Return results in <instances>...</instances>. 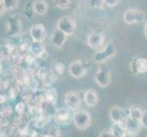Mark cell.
I'll list each match as a JSON object with an SVG mask.
<instances>
[{"mask_svg":"<svg viewBox=\"0 0 147 137\" xmlns=\"http://www.w3.org/2000/svg\"><path fill=\"white\" fill-rule=\"evenodd\" d=\"M145 13L137 8H130L123 13V21L127 25L140 24L145 21Z\"/></svg>","mask_w":147,"mask_h":137,"instance_id":"cell-1","label":"cell"},{"mask_svg":"<svg viewBox=\"0 0 147 137\" xmlns=\"http://www.w3.org/2000/svg\"><path fill=\"white\" fill-rule=\"evenodd\" d=\"M73 123L77 129L84 131L89 128L92 124V116L87 111H77L73 115Z\"/></svg>","mask_w":147,"mask_h":137,"instance_id":"cell-2","label":"cell"},{"mask_svg":"<svg viewBox=\"0 0 147 137\" xmlns=\"http://www.w3.org/2000/svg\"><path fill=\"white\" fill-rule=\"evenodd\" d=\"M116 51L117 49L115 45L113 43H109L93 55V60L95 62H103L113 57L116 54Z\"/></svg>","mask_w":147,"mask_h":137,"instance_id":"cell-3","label":"cell"},{"mask_svg":"<svg viewBox=\"0 0 147 137\" xmlns=\"http://www.w3.org/2000/svg\"><path fill=\"white\" fill-rule=\"evenodd\" d=\"M56 28L60 29L64 33H66L68 36H70V35H72L76 30V22L72 18L64 16L58 20Z\"/></svg>","mask_w":147,"mask_h":137,"instance_id":"cell-4","label":"cell"},{"mask_svg":"<svg viewBox=\"0 0 147 137\" xmlns=\"http://www.w3.org/2000/svg\"><path fill=\"white\" fill-rule=\"evenodd\" d=\"M69 73L74 79H80L85 76L87 73V68L85 67V65L82 60L77 59L73 60L72 62H70L69 65Z\"/></svg>","mask_w":147,"mask_h":137,"instance_id":"cell-5","label":"cell"},{"mask_svg":"<svg viewBox=\"0 0 147 137\" xmlns=\"http://www.w3.org/2000/svg\"><path fill=\"white\" fill-rule=\"evenodd\" d=\"M109 116L113 124H123L128 117V111L126 113V111L120 106H113L110 110Z\"/></svg>","mask_w":147,"mask_h":137,"instance_id":"cell-6","label":"cell"},{"mask_svg":"<svg viewBox=\"0 0 147 137\" xmlns=\"http://www.w3.org/2000/svg\"><path fill=\"white\" fill-rule=\"evenodd\" d=\"M65 104L71 111H77L82 105V98L77 91H69L65 95Z\"/></svg>","mask_w":147,"mask_h":137,"instance_id":"cell-7","label":"cell"},{"mask_svg":"<svg viewBox=\"0 0 147 137\" xmlns=\"http://www.w3.org/2000/svg\"><path fill=\"white\" fill-rule=\"evenodd\" d=\"M104 42V36L100 31L94 30L87 38V44L90 48L93 49H99L102 47Z\"/></svg>","mask_w":147,"mask_h":137,"instance_id":"cell-8","label":"cell"},{"mask_svg":"<svg viewBox=\"0 0 147 137\" xmlns=\"http://www.w3.org/2000/svg\"><path fill=\"white\" fill-rule=\"evenodd\" d=\"M71 110L67 108H60L57 109L53 115V119L56 123L59 124H69L70 120L73 119V116L71 117V113H70Z\"/></svg>","mask_w":147,"mask_h":137,"instance_id":"cell-9","label":"cell"},{"mask_svg":"<svg viewBox=\"0 0 147 137\" xmlns=\"http://www.w3.org/2000/svg\"><path fill=\"white\" fill-rule=\"evenodd\" d=\"M29 35L33 41L42 42L46 38V28L42 24L33 25L29 29Z\"/></svg>","mask_w":147,"mask_h":137,"instance_id":"cell-10","label":"cell"},{"mask_svg":"<svg viewBox=\"0 0 147 137\" xmlns=\"http://www.w3.org/2000/svg\"><path fill=\"white\" fill-rule=\"evenodd\" d=\"M7 35L10 37H16L21 33L22 26L18 18L11 17L7 19Z\"/></svg>","mask_w":147,"mask_h":137,"instance_id":"cell-11","label":"cell"},{"mask_svg":"<svg viewBox=\"0 0 147 137\" xmlns=\"http://www.w3.org/2000/svg\"><path fill=\"white\" fill-rule=\"evenodd\" d=\"M131 70L134 74H144L147 72V59L136 58L131 60Z\"/></svg>","mask_w":147,"mask_h":137,"instance_id":"cell-12","label":"cell"},{"mask_svg":"<svg viewBox=\"0 0 147 137\" xmlns=\"http://www.w3.org/2000/svg\"><path fill=\"white\" fill-rule=\"evenodd\" d=\"M94 80L100 87L106 88L111 82V75L108 70L100 69L94 75Z\"/></svg>","mask_w":147,"mask_h":137,"instance_id":"cell-13","label":"cell"},{"mask_svg":"<svg viewBox=\"0 0 147 137\" xmlns=\"http://www.w3.org/2000/svg\"><path fill=\"white\" fill-rule=\"evenodd\" d=\"M68 37L69 36L67 34L61 31L60 29L56 28L51 35V39H50V41H51L52 45L55 48H61L64 46L66 41H67Z\"/></svg>","mask_w":147,"mask_h":137,"instance_id":"cell-14","label":"cell"},{"mask_svg":"<svg viewBox=\"0 0 147 137\" xmlns=\"http://www.w3.org/2000/svg\"><path fill=\"white\" fill-rule=\"evenodd\" d=\"M83 101L89 107H95L99 103V95L92 89H89L84 91Z\"/></svg>","mask_w":147,"mask_h":137,"instance_id":"cell-15","label":"cell"},{"mask_svg":"<svg viewBox=\"0 0 147 137\" xmlns=\"http://www.w3.org/2000/svg\"><path fill=\"white\" fill-rule=\"evenodd\" d=\"M29 50L33 55H35L36 57L42 59L45 58V56H47V50L44 48V46L41 44V42L38 41H33L29 46Z\"/></svg>","mask_w":147,"mask_h":137,"instance_id":"cell-16","label":"cell"},{"mask_svg":"<svg viewBox=\"0 0 147 137\" xmlns=\"http://www.w3.org/2000/svg\"><path fill=\"white\" fill-rule=\"evenodd\" d=\"M123 125L124 126L126 131L131 132V133H134V134H138L141 127H143L141 124V121L139 120L133 119V118L129 117V116L127 117V119H126V121L123 124Z\"/></svg>","mask_w":147,"mask_h":137,"instance_id":"cell-17","label":"cell"},{"mask_svg":"<svg viewBox=\"0 0 147 137\" xmlns=\"http://www.w3.org/2000/svg\"><path fill=\"white\" fill-rule=\"evenodd\" d=\"M34 13L38 16H44L48 12L49 6L45 0H35L32 3Z\"/></svg>","mask_w":147,"mask_h":137,"instance_id":"cell-18","label":"cell"},{"mask_svg":"<svg viewBox=\"0 0 147 137\" xmlns=\"http://www.w3.org/2000/svg\"><path fill=\"white\" fill-rule=\"evenodd\" d=\"M43 136L44 137H58L60 136V130L57 125L49 121L43 127Z\"/></svg>","mask_w":147,"mask_h":137,"instance_id":"cell-19","label":"cell"},{"mask_svg":"<svg viewBox=\"0 0 147 137\" xmlns=\"http://www.w3.org/2000/svg\"><path fill=\"white\" fill-rule=\"evenodd\" d=\"M18 6V0H1V8L5 11H11Z\"/></svg>","mask_w":147,"mask_h":137,"instance_id":"cell-20","label":"cell"},{"mask_svg":"<svg viewBox=\"0 0 147 137\" xmlns=\"http://www.w3.org/2000/svg\"><path fill=\"white\" fill-rule=\"evenodd\" d=\"M144 111L138 106H131L128 110V116L135 120H141L142 115H143Z\"/></svg>","mask_w":147,"mask_h":137,"instance_id":"cell-21","label":"cell"},{"mask_svg":"<svg viewBox=\"0 0 147 137\" xmlns=\"http://www.w3.org/2000/svg\"><path fill=\"white\" fill-rule=\"evenodd\" d=\"M57 100H58V94H57V91L54 89L48 90L46 92H45L43 101H49V103L55 104L57 103Z\"/></svg>","mask_w":147,"mask_h":137,"instance_id":"cell-22","label":"cell"},{"mask_svg":"<svg viewBox=\"0 0 147 137\" xmlns=\"http://www.w3.org/2000/svg\"><path fill=\"white\" fill-rule=\"evenodd\" d=\"M111 129L113 132V136L114 137H125L126 129L123 124H113L111 126Z\"/></svg>","mask_w":147,"mask_h":137,"instance_id":"cell-23","label":"cell"},{"mask_svg":"<svg viewBox=\"0 0 147 137\" xmlns=\"http://www.w3.org/2000/svg\"><path fill=\"white\" fill-rule=\"evenodd\" d=\"M88 4L90 7L94 10L102 9V7L105 5L104 0H88Z\"/></svg>","mask_w":147,"mask_h":137,"instance_id":"cell-24","label":"cell"},{"mask_svg":"<svg viewBox=\"0 0 147 137\" xmlns=\"http://www.w3.org/2000/svg\"><path fill=\"white\" fill-rule=\"evenodd\" d=\"M53 4L60 9H67L71 4V0H53Z\"/></svg>","mask_w":147,"mask_h":137,"instance_id":"cell-25","label":"cell"},{"mask_svg":"<svg viewBox=\"0 0 147 137\" xmlns=\"http://www.w3.org/2000/svg\"><path fill=\"white\" fill-rule=\"evenodd\" d=\"M54 70H55V72L57 73L58 75H62L65 72L66 67H65V65L62 62H57L55 64Z\"/></svg>","mask_w":147,"mask_h":137,"instance_id":"cell-26","label":"cell"},{"mask_svg":"<svg viewBox=\"0 0 147 137\" xmlns=\"http://www.w3.org/2000/svg\"><path fill=\"white\" fill-rule=\"evenodd\" d=\"M104 3L109 7H115L120 4V0H104Z\"/></svg>","mask_w":147,"mask_h":137,"instance_id":"cell-27","label":"cell"},{"mask_svg":"<svg viewBox=\"0 0 147 137\" xmlns=\"http://www.w3.org/2000/svg\"><path fill=\"white\" fill-rule=\"evenodd\" d=\"M100 137H103V136H113V129L111 128H108V129H105L103 131H101L100 132V134H99Z\"/></svg>","mask_w":147,"mask_h":137,"instance_id":"cell-28","label":"cell"},{"mask_svg":"<svg viewBox=\"0 0 147 137\" xmlns=\"http://www.w3.org/2000/svg\"><path fill=\"white\" fill-rule=\"evenodd\" d=\"M12 109L10 106H7V107H3L1 109V116L2 117H7V116L11 113Z\"/></svg>","mask_w":147,"mask_h":137,"instance_id":"cell-29","label":"cell"},{"mask_svg":"<svg viewBox=\"0 0 147 137\" xmlns=\"http://www.w3.org/2000/svg\"><path fill=\"white\" fill-rule=\"evenodd\" d=\"M140 121H141L142 126H143L144 128L147 129V111H144L143 115H142Z\"/></svg>","mask_w":147,"mask_h":137,"instance_id":"cell-30","label":"cell"},{"mask_svg":"<svg viewBox=\"0 0 147 137\" xmlns=\"http://www.w3.org/2000/svg\"><path fill=\"white\" fill-rule=\"evenodd\" d=\"M24 110H25V105L23 104V103H18L17 104V106H16V111H18V113H22L23 111H24Z\"/></svg>","mask_w":147,"mask_h":137,"instance_id":"cell-31","label":"cell"},{"mask_svg":"<svg viewBox=\"0 0 147 137\" xmlns=\"http://www.w3.org/2000/svg\"><path fill=\"white\" fill-rule=\"evenodd\" d=\"M144 36H145V38H147V22H146L145 26H144Z\"/></svg>","mask_w":147,"mask_h":137,"instance_id":"cell-32","label":"cell"}]
</instances>
